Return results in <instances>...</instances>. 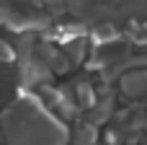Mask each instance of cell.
I'll return each instance as SVG.
<instances>
[{"label": "cell", "instance_id": "cell-9", "mask_svg": "<svg viewBox=\"0 0 147 145\" xmlns=\"http://www.w3.org/2000/svg\"><path fill=\"white\" fill-rule=\"evenodd\" d=\"M72 101H78L80 109H90L93 101H96V91H93V86L85 83V80H78V83H75V99H72Z\"/></svg>", "mask_w": 147, "mask_h": 145}, {"label": "cell", "instance_id": "cell-11", "mask_svg": "<svg viewBox=\"0 0 147 145\" xmlns=\"http://www.w3.org/2000/svg\"><path fill=\"white\" fill-rule=\"evenodd\" d=\"M16 60V49L5 42H0V62H13Z\"/></svg>", "mask_w": 147, "mask_h": 145}, {"label": "cell", "instance_id": "cell-3", "mask_svg": "<svg viewBox=\"0 0 147 145\" xmlns=\"http://www.w3.org/2000/svg\"><path fill=\"white\" fill-rule=\"evenodd\" d=\"M121 93L127 99H142L147 96V67H132L127 73H121Z\"/></svg>", "mask_w": 147, "mask_h": 145}, {"label": "cell", "instance_id": "cell-10", "mask_svg": "<svg viewBox=\"0 0 147 145\" xmlns=\"http://www.w3.org/2000/svg\"><path fill=\"white\" fill-rule=\"evenodd\" d=\"M129 26V31L124 34L132 44H147V21H132V23H127Z\"/></svg>", "mask_w": 147, "mask_h": 145}, {"label": "cell", "instance_id": "cell-6", "mask_svg": "<svg viewBox=\"0 0 147 145\" xmlns=\"http://www.w3.org/2000/svg\"><path fill=\"white\" fill-rule=\"evenodd\" d=\"M119 36H121V34H119L116 23H109V21L93 23V29H90V39H93L96 44H106V42H114V39H119Z\"/></svg>", "mask_w": 147, "mask_h": 145}, {"label": "cell", "instance_id": "cell-8", "mask_svg": "<svg viewBox=\"0 0 147 145\" xmlns=\"http://www.w3.org/2000/svg\"><path fill=\"white\" fill-rule=\"evenodd\" d=\"M96 125L93 122H78L75 132H72V145H96Z\"/></svg>", "mask_w": 147, "mask_h": 145}, {"label": "cell", "instance_id": "cell-4", "mask_svg": "<svg viewBox=\"0 0 147 145\" xmlns=\"http://www.w3.org/2000/svg\"><path fill=\"white\" fill-rule=\"evenodd\" d=\"M41 60H44V65L52 70V73H67L70 67H72V62L67 60V54L59 49V47H54V44H49V42H44V44H39L36 49H34Z\"/></svg>", "mask_w": 147, "mask_h": 145}, {"label": "cell", "instance_id": "cell-13", "mask_svg": "<svg viewBox=\"0 0 147 145\" xmlns=\"http://www.w3.org/2000/svg\"><path fill=\"white\" fill-rule=\"evenodd\" d=\"M142 125H145V130H147V106H145V114H142Z\"/></svg>", "mask_w": 147, "mask_h": 145}, {"label": "cell", "instance_id": "cell-5", "mask_svg": "<svg viewBox=\"0 0 147 145\" xmlns=\"http://www.w3.org/2000/svg\"><path fill=\"white\" fill-rule=\"evenodd\" d=\"M111 114H114V96H111L109 88H103V91H101V99H96L93 106H90V119H88V122L101 125V122H106Z\"/></svg>", "mask_w": 147, "mask_h": 145}, {"label": "cell", "instance_id": "cell-14", "mask_svg": "<svg viewBox=\"0 0 147 145\" xmlns=\"http://www.w3.org/2000/svg\"><path fill=\"white\" fill-rule=\"evenodd\" d=\"M119 145H121V143H119ZM124 145H134V143H124Z\"/></svg>", "mask_w": 147, "mask_h": 145}, {"label": "cell", "instance_id": "cell-7", "mask_svg": "<svg viewBox=\"0 0 147 145\" xmlns=\"http://www.w3.org/2000/svg\"><path fill=\"white\" fill-rule=\"evenodd\" d=\"M85 49H88V42H85V36H72V39H67L65 42V54H67V60L72 62V65H78V62H83V57H85Z\"/></svg>", "mask_w": 147, "mask_h": 145}, {"label": "cell", "instance_id": "cell-1", "mask_svg": "<svg viewBox=\"0 0 147 145\" xmlns=\"http://www.w3.org/2000/svg\"><path fill=\"white\" fill-rule=\"evenodd\" d=\"M8 145H67V127L36 96H18L0 114Z\"/></svg>", "mask_w": 147, "mask_h": 145}, {"label": "cell", "instance_id": "cell-12", "mask_svg": "<svg viewBox=\"0 0 147 145\" xmlns=\"http://www.w3.org/2000/svg\"><path fill=\"white\" fill-rule=\"evenodd\" d=\"M134 145H147V130L140 135V138H137V143H134Z\"/></svg>", "mask_w": 147, "mask_h": 145}, {"label": "cell", "instance_id": "cell-2", "mask_svg": "<svg viewBox=\"0 0 147 145\" xmlns=\"http://www.w3.org/2000/svg\"><path fill=\"white\" fill-rule=\"evenodd\" d=\"M65 10H70L80 23L147 21V0H65Z\"/></svg>", "mask_w": 147, "mask_h": 145}]
</instances>
